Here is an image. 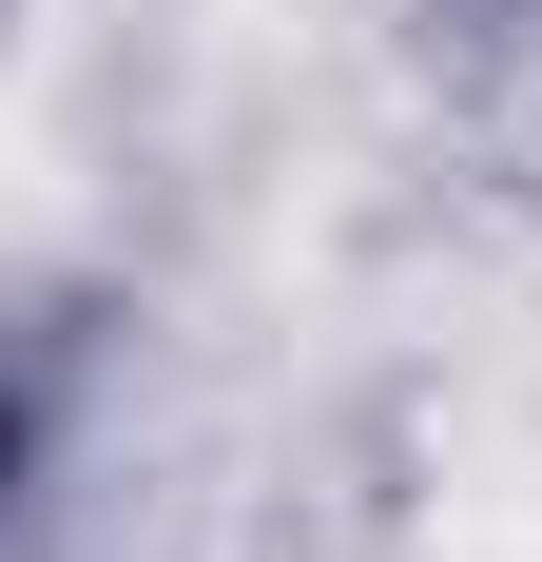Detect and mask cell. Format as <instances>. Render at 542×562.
<instances>
[{
	"mask_svg": "<svg viewBox=\"0 0 542 562\" xmlns=\"http://www.w3.org/2000/svg\"><path fill=\"white\" fill-rule=\"evenodd\" d=\"M0 485H20V407H0Z\"/></svg>",
	"mask_w": 542,
	"mask_h": 562,
	"instance_id": "1",
	"label": "cell"
}]
</instances>
